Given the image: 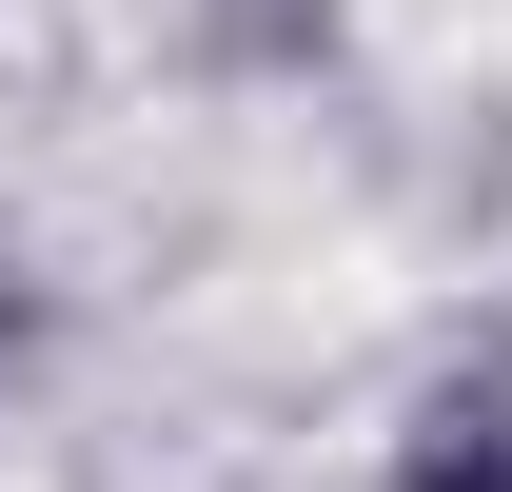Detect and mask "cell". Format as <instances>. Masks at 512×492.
<instances>
[{
	"label": "cell",
	"instance_id": "cell-1",
	"mask_svg": "<svg viewBox=\"0 0 512 492\" xmlns=\"http://www.w3.org/2000/svg\"><path fill=\"white\" fill-rule=\"evenodd\" d=\"M394 492H512V394H434L414 453H394Z\"/></svg>",
	"mask_w": 512,
	"mask_h": 492
},
{
	"label": "cell",
	"instance_id": "cell-2",
	"mask_svg": "<svg viewBox=\"0 0 512 492\" xmlns=\"http://www.w3.org/2000/svg\"><path fill=\"white\" fill-rule=\"evenodd\" d=\"M20 374H40V296L0 276V394H20Z\"/></svg>",
	"mask_w": 512,
	"mask_h": 492
}]
</instances>
